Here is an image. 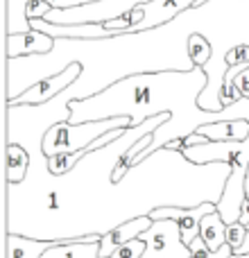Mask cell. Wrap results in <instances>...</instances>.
<instances>
[{
    "mask_svg": "<svg viewBox=\"0 0 249 258\" xmlns=\"http://www.w3.org/2000/svg\"><path fill=\"white\" fill-rule=\"evenodd\" d=\"M204 143H209V138H206V136H202L200 132H195V134H191V136H186V138H183V145H186V147L204 145Z\"/></svg>",
    "mask_w": 249,
    "mask_h": 258,
    "instance_id": "7402d4cb",
    "label": "cell"
},
{
    "mask_svg": "<svg viewBox=\"0 0 249 258\" xmlns=\"http://www.w3.org/2000/svg\"><path fill=\"white\" fill-rule=\"evenodd\" d=\"M249 229L245 224L236 222V224H227V245L233 249V254H238L240 251V247L245 245V238H247Z\"/></svg>",
    "mask_w": 249,
    "mask_h": 258,
    "instance_id": "ac0fdd59",
    "label": "cell"
},
{
    "mask_svg": "<svg viewBox=\"0 0 249 258\" xmlns=\"http://www.w3.org/2000/svg\"><path fill=\"white\" fill-rule=\"evenodd\" d=\"M191 254H193V258H231L233 249L229 245H222L218 251H211L209 247H206V242L202 240V236H200L191 242Z\"/></svg>",
    "mask_w": 249,
    "mask_h": 258,
    "instance_id": "e0dca14e",
    "label": "cell"
},
{
    "mask_svg": "<svg viewBox=\"0 0 249 258\" xmlns=\"http://www.w3.org/2000/svg\"><path fill=\"white\" fill-rule=\"evenodd\" d=\"M82 63L80 61H73L71 66H66L61 73L57 75H50L45 80H39L25 91L21 93L14 102H7V107H14V104H27V107H43V104L52 102L57 95L66 93L73 84L82 77Z\"/></svg>",
    "mask_w": 249,
    "mask_h": 258,
    "instance_id": "8992f818",
    "label": "cell"
},
{
    "mask_svg": "<svg viewBox=\"0 0 249 258\" xmlns=\"http://www.w3.org/2000/svg\"><path fill=\"white\" fill-rule=\"evenodd\" d=\"M206 3H211V0H200V3H197L195 7H202V5H206Z\"/></svg>",
    "mask_w": 249,
    "mask_h": 258,
    "instance_id": "cb8c5ba5",
    "label": "cell"
},
{
    "mask_svg": "<svg viewBox=\"0 0 249 258\" xmlns=\"http://www.w3.org/2000/svg\"><path fill=\"white\" fill-rule=\"evenodd\" d=\"M218 204L213 202H204V204L195 206V209H181V206H163V209H156L150 213V218L154 220H174L179 224V231H181V240L183 245L191 247V242L195 238H200V229H202V220L206 215L215 213Z\"/></svg>",
    "mask_w": 249,
    "mask_h": 258,
    "instance_id": "52a82bcc",
    "label": "cell"
},
{
    "mask_svg": "<svg viewBox=\"0 0 249 258\" xmlns=\"http://www.w3.org/2000/svg\"><path fill=\"white\" fill-rule=\"evenodd\" d=\"M209 84L204 68L193 71H159V73H136L109 84L100 93L84 100H71L66 109L71 111L68 122L82 125L93 120L127 116L132 129L141 127L154 116L170 113V120L163 122L154 134L152 143L134 165L143 163L147 156L163 150L170 141L186 138L195 134L202 125L222 120H249V98L238 100L222 111H206L197 104L202 91Z\"/></svg>",
    "mask_w": 249,
    "mask_h": 258,
    "instance_id": "7a4b0ae2",
    "label": "cell"
},
{
    "mask_svg": "<svg viewBox=\"0 0 249 258\" xmlns=\"http://www.w3.org/2000/svg\"><path fill=\"white\" fill-rule=\"evenodd\" d=\"M30 152L23 145L7 143V147H5V179H7V183H23L30 172Z\"/></svg>",
    "mask_w": 249,
    "mask_h": 258,
    "instance_id": "8fae6325",
    "label": "cell"
},
{
    "mask_svg": "<svg viewBox=\"0 0 249 258\" xmlns=\"http://www.w3.org/2000/svg\"><path fill=\"white\" fill-rule=\"evenodd\" d=\"M188 57H191L195 68H204L206 63L211 61V57H213V45H211V41L206 39L204 34H200V32L191 34L188 36Z\"/></svg>",
    "mask_w": 249,
    "mask_h": 258,
    "instance_id": "9a60e30c",
    "label": "cell"
},
{
    "mask_svg": "<svg viewBox=\"0 0 249 258\" xmlns=\"http://www.w3.org/2000/svg\"><path fill=\"white\" fill-rule=\"evenodd\" d=\"M200 236L211 251H218L222 245H227V222L222 220V215H220L218 211L202 220Z\"/></svg>",
    "mask_w": 249,
    "mask_h": 258,
    "instance_id": "5bb4252c",
    "label": "cell"
},
{
    "mask_svg": "<svg viewBox=\"0 0 249 258\" xmlns=\"http://www.w3.org/2000/svg\"><path fill=\"white\" fill-rule=\"evenodd\" d=\"M191 163L206 165V163H227L231 168V174L227 179L222 200L218 202V213L227 224L240 222L242 204L247 202V170H249V138L245 141H229V143H204V145L186 147L183 150Z\"/></svg>",
    "mask_w": 249,
    "mask_h": 258,
    "instance_id": "3957f363",
    "label": "cell"
},
{
    "mask_svg": "<svg viewBox=\"0 0 249 258\" xmlns=\"http://www.w3.org/2000/svg\"><path fill=\"white\" fill-rule=\"evenodd\" d=\"M113 129H132V120L127 116H118L109 118V120L82 122V125H73L68 120L54 122L43 134L41 150L48 159L54 154H64V152H82L93 145V141H98L100 136L113 132Z\"/></svg>",
    "mask_w": 249,
    "mask_h": 258,
    "instance_id": "277c9868",
    "label": "cell"
},
{
    "mask_svg": "<svg viewBox=\"0 0 249 258\" xmlns=\"http://www.w3.org/2000/svg\"><path fill=\"white\" fill-rule=\"evenodd\" d=\"M238 254H249V233H247V238H245V245L240 247V251Z\"/></svg>",
    "mask_w": 249,
    "mask_h": 258,
    "instance_id": "603a6c76",
    "label": "cell"
},
{
    "mask_svg": "<svg viewBox=\"0 0 249 258\" xmlns=\"http://www.w3.org/2000/svg\"><path fill=\"white\" fill-rule=\"evenodd\" d=\"M145 249H147V242H143L141 238H138V240H132V242H127V245H122L111 258H143Z\"/></svg>",
    "mask_w": 249,
    "mask_h": 258,
    "instance_id": "d6986e66",
    "label": "cell"
},
{
    "mask_svg": "<svg viewBox=\"0 0 249 258\" xmlns=\"http://www.w3.org/2000/svg\"><path fill=\"white\" fill-rule=\"evenodd\" d=\"M57 45V39L32 27L30 32L7 34V59L32 57V54H50Z\"/></svg>",
    "mask_w": 249,
    "mask_h": 258,
    "instance_id": "ba28073f",
    "label": "cell"
},
{
    "mask_svg": "<svg viewBox=\"0 0 249 258\" xmlns=\"http://www.w3.org/2000/svg\"><path fill=\"white\" fill-rule=\"evenodd\" d=\"M152 3V0H98L82 7L71 9H52L43 21L54 25H86V23H107L129 14L138 5Z\"/></svg>",
    "mask_w": 249,
    "mask_h": 258,
    "instance_id": "5b68a950",
    "label": "cell"
},
{
    "mask_svg": "<svg viewBox=\"0 0 249 258\" xmlns=\"http://www.w3.org/2000/svg\"><path fill=\"white\" fill-rule=\"evenodd\" d=\"M30 0H7V14H9V27L7 34H18V32H30L32 25L27 21L25 12Z\"/></svg>",
    "mask_w": 249,
    "mask_h": 258,
    "instance_id": "2e32d148",
    "label": "cell"
},
{
    "mask_svg": "<svg viewBox=\"0 0 249 258\" xmlns=\"http://www.w3.org/2000/svg\"><path fill=\"white\" fill-rule=\"evenodd\" d=\"M170 113L154 116L141 127L127 129L118 141L91 152L68 174L54 177L41 138L14 141L30 152V172L23 183H7L5 233L50 242H68L86 236H107L136 218H150L163 206L195 209L222 200L231 168L227 163L197 165L168 147L134 165L120 183L111 181L113 168L127 147L154 134Z\"/></svg>",
    "mask_w": 249,
    "mask_h": 258,
    "instance_id": "6da1fadb",
    "label": "cell"
},
{
    "mask_svg": "<svg viewBox=\"0 0 249 258\" xmlns=\"http://www.w3.org/2000/svg\"><path fill=\"white\" fill-rule=\"evenodd\" d=\"M57 242L50 240H36V238L16 236V233H5V247H7V258H41L50 247Z\"/></svg>",
    "mask_w": 249,
    "mask_h": 258,
    "instance_id": "7c38bea8",
    "label": "cell"
},
{
    "mask_svg": "<svg viewBox=\"0 0 249 258\" xmlns=\"http://www.w3.org/2000/svg\"><path fill=\"white\" fill-rule=\"evenodd\" d=\"M52 12V5L48 3V0H30V5H27V21H41V18H45L48 14Z\"/></svg>",
    "mask_w": 249,
    "mask_h": 258,
    "instance_id": "ffe728a7",
    "label": "cell"
},
{
    "mask_svg": "<svg viewBox=\"0 0 249 258\" xmlns=\"http://www.w3.org/2000/svg\"><path fill=\"white\" fill-rule=\"evenodd\" d=\"M152 224H154L152 218H136V220H129V222L120 224V227H116L113 231H109L100 240V258H111L122 245L138 240L141 233H145Z\"/></svg>",
    "mask_w": 249,
    "mask_h": 258,
    "instance_id": "9c48e42d",
    "label": "cell"
},
{
    "mask_svg": "<svg viewBox=\"0 0 249 258\" xmlns=\"http://www.w3.org/2000/svg\"><path fill=\"white\" fill-rule=\"evenodd\" d=\"M197 132L213 143H229V141H245L249 138V120H222L202 125Z\"/></svg>",
    "mask_w": 249,
    "mask_h": 258,
    "instance_id": "4fadbf2b",
    "label": "cell"
},
{
    "mask_svg": "<svg viewBox=\"0 0 249 258\" xmlns=\"http://www.w3.org/2000/svg\"><path fill=\"white\" fill-rule=\"evenodd\" d=\"M100 240L102 236H86L77 240L57 242L41 258H100Z\"/></svg>",
    "mask_w": 249,
    "mask_h": 258,
    "instance_id": "30bf717a",
    "label": "cell"
},
{
    "mask_svg": "<svg viewBox=\"0 0 249 258\" xmlns=\"http://www.w3.org/2000/svg\"><path fill=\"white\" fill-rule=\"evenodd\" d=\"M247 229H249V227H247Z\"/></svg>",
    "mask_w": 249,
    "mask_h": 258,
    "instance_id": "d4e9b609",
    "label": "cell"
},
{
    "mask_svg": "<svg viewBox=\"0 0 249 258\" xmlns=\"http://www.w3.org/2000/svg\"><path fill=\"white\" fill-rule=\"evenodd\" d=\"M236 89L240 91L242 98H249V68L247 71H242L240 75L236 77Z\"/></svg>",
    "mask_w": 249,
    "mask_h": 258,
    "instance_id": "44dd1931",
    "label": "cell"
}]
</instances>
